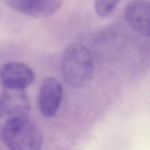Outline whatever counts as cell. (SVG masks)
<instances>
[{
  "label": "cell",
  "mask_w": 150,
  "mask_h": 150,
  "mask_svg": "<svg viewBox=\"0 0 150 150\" xmlns=\"http://www.w3.org/2000/svg\"><path fill=\"white\" fill-rule=\"evenodd\" d=\"M0 136L10 150H42L41 132L28 118L8 121L2 127Z\"/></svg>",
  "instance_id": "cell-2"
},
{
  "label": "cell",
  "mask_w": 150,
  "mask_h": 150,
  "mask_svg": "<svg viewBox=\"0 0 150 150\" xmlns=\"http://www.w3.org/2000/svg\"><path fill=\"white\" fill-rule=\"evenodd\" d=\"M11 9L33 18H47L57 11L62 0H5Z\"/></svg>",
  "instance_id": "cell-6"
},
{
  "label": "cell",
  "mask_w": 150,
  "mask_h": 150,
  "mask_svg": "<svg viewBox=\"0 0 150 150\" xmlns=\"http://www.w3.org/2000/svg\"><path fill=\"white\" fill-rule=\"evenodd\" d=\"M65 80L74 87L87 85L93 79L94 63L89 50L82 43L73 42L64 49L62 60Z\"/></svg>",
  "instance_id": "cell-1"
},
{
  "label": "cell",
  "mask_w": 150,
  "mask_h": 150,
  "mask_svg": "<svg viewBox=\"0 0 150 150\" xmlns=\"http://www.w3.org/2000/svg\"><path fill=\"white\" fill-rule=\"evenodd\" d=\"M30 103L24 88L4 87L0 97V130L9 120L28 118Z\"/></svg>",
  "instance_id": "cell-3"
},
{
  "label": "cell",
  "mask_w": 150,
  "mask_h": 150,
  "mask_svg": "<svg viewBox=\"0 0 150 150\" xmlns=\"http://www.w3.org/2000/svg\"><path fill=\"white\" fill-rule=\"evenodd\" d=\"M125 18L128 24L142 35L149 36L150 6L145 0H134L127 5Z\"/></svg>",
  "instance_id": "cell-7"
},
{
  "label": "cell",
  "mask_w": 150,
  "mask_h": 150,
  "mask_svg": "<svg viewBox=\"0 0 150 150\" xmlns=\"http://www.w3.org/2000/svg\"><path fill=\"white\" fill-rule=\"evenodd\" d=\"M119 1L120 0H95V11L98 15L107 16L113 11Z\"/></svg>",
  "instance_id": "cell-8"
},
{
  "label": "cell",
  "mask_w": 150,
  "mask_h": 150,
  "mask_svg": "<svg viewBox=\"0 0 150 150\" xmlns=\"http://www.w3.org/2000/svg\"><path fill=\"white\" fill-rule=\"evenodd\" d=\"M35 78L32 69L20 62H9L0 69V81L4 87L25 88Z\"/></svg>",
  "instance_id": "cell-5"
},
{
  "label": "cell",
  "mask_w": 150,
  "mask_h": 150,
  "mask_svg": "<svg viewBox=\"0 0 150 150\" xmlns=\"http://www.w3.org/2000/svg\"><path fill=\"white\" fill-rule=\"evenodd\" d=\"M63 97V88L60 83L53 77H46L40 85L39 105L41 114L47 118L56 115Z\"/></svg>",
  "instance_id": "cell-4"
}]
</instances>
